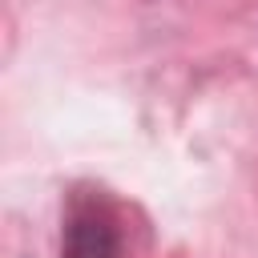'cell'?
<instances>
[{"mask_svg":"<svg viewBox=\"0 0 258 258\" xmlns=\"http://www.w3.org/2000/svg\"><path fill=\"white\" fill-rule=\"evenodd\" d=\"M60 258H121V234L101 198H81L69 210Z\"/></svg>","mask_w":258,"mask_h":258,"instance_id":"1","label":"cell"}]
</instances>
